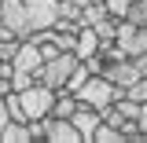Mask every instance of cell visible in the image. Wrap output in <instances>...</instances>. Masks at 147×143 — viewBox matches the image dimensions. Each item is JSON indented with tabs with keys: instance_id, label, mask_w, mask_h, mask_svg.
Returning a JSON list of instances; mask_svg holds the SVG:
<instances>
[{
	"instance_id": "cell-1",
	"label": "cell",
	"mask_w": 147,
	"mask_h": 143,
	"mask_svg": "<svg viewBox=\"0 0 147 143\" xmlns=\"http://www.w3.org/2000/svg\"><path fill=\"white\" fill-rule=\"evenodd\" d=\"M74 95H77V103H81V107H92V110H107L110 103H114V99H121L125 92L118 88V85H110V81L103 77V73H88V81H85L81 88L74 92Z\"/></svg>"
},
{
	"instance_id": "cell-2",
	"label": "cell",
	"mask_w": 147,
	"mask_h": 143,
	"mask_svg": "<svg viewBox=\"0 0 147 143\" xmlns=\"http://www.w3.org/2000/svg\"><path fill=\"white\" fill-rule=\"evenodd\" d=\"M15 95H18V107H22V117H26V121H40V117H48V114H52L55 88L40 85V81H33L30 88L15 92Z\"/></svg>"
},
{
	"instance_id": "cell-3",
	"label": "cell",
	"mask_w": 147,
	"mask_h": 143,
	"mask_svg": "<svg viewBox=\"0 0 147 143\" xmlns=\"http://www.w3.org/2000/svg\"><path fill=\"white\" fill-rule=\"evenodd\" d=\"M77 62H81V59H77L74 52H59V55H52V59H44V62H40V70H37V81L59 92L63 85H66V77H70V70L77 66Z\"/></svg>"
},
{
	"instance_id": "cell-4",
	"label": "cell",
	"mask_w": 147,
	"mask_h": 143,
	"mask_svg": "<svg viewBox=\"0 0 147 143\" xmlns=\"http://www.w3.org/2000/svg\"><path fill=\"white\" fill-rule=\"evenodd\" d=\"M114 44H118V52L125 55V59L147 52V26H136V22L121 18L118 22V33H114Z\"/></svg>"
},
{
	"instance_id": "cell-5",
	"label": "cell",
	"mask_w": 147,
	"mask_h": 143,
	"mask_svg": "<svg viewBox=\"0 0 147 143\" xmlns=\"http://www.w3.org/2000/svg\"><path fill=\"white\" fill-rule=\"evenodd\" d=\"M0 26L11 30L15 37H30L33 33V18L26 11L22 0H0Z\"/></svg>"
},
{
	"instance_id": "cell-6",
	"label": "cell",
	"mask_w": 147,
	"mask_h": 143,
	"mask_svg": "<svg viewBox=\"0 0 147 143\" xmlns=\"http://www.w3.org/2000/svg\"><path fill=\"white\" fill-rule=\"evenodd\" d=\"M103 77H107L110 85H118L121 92H129L136 81H140V73H136V66H132V59H114V62H103Z\"/></svg>"
},
{
	"instance_id": "cell-7",
	"label": "cell",
	"mask_w": 147,
	"mask_h": 143,
	"mask_svg": "<svg viewBox=\"0 0 147 143\" xmlns=\"http://www.w3.org/2000/svg\"><path fill=\"white\" fill-rule=\"evenodd\" d=\"M44 140L48 143H81V136H77V128H74L70 117L48 114V117H44Z\"/></svg>"
},
{
	"instance_id": "cell-8",
	"label": "cell",
	"mask_w": 147,
	"mask_h": 143,
	"mask_svg": "<svg viewBox=\"0 0 147 143\" xmlns=\"http://www.w3.org/2000/svg\"><path fill=\"white\" fill-rule=\"evenodd\" d=\"M40 62H44V55H40V48H37L33 40H26L22 37V44H18V52L11 55V70H22V73H33L40 70Z\"/></svg>"
},
{
	"instance_id": "cell-9",
	"label": "cell",
	"mask_w": 147,
	"mask_h": 143,
	"mask_svg": "<svg viewBox=\"0 0 147 143\" xmlns=\"http://www.w3.org/2000/svg\"><path fill=\"white\" fill-rule=\"evenodd\" d=\"M22 4H26V11L33 18V30L55 26V18H59V0H22Z\"/></svg>"
},
{
	"instance_id": "cell-10",
	"label": "cell",
	"mask_w": 147,
	"mask_h": 143,
	"mask_svg": "<svg viewBox=\"0 0 147 143\" xmlns=\"http://www.w3.org/2000/svg\"><path fill=\"white\" fill-rule=\"evenodd\" d=\"M70 121H74V128H77L81 143H92V132H96V125H99L103 117H99V110H92V107H81V103H77V110L70 114Z\"/></svg>"
},
{
	"instance_id": "cell-11",
	"label": "cell",
	"mask_w": 147,
	"mask_h": 143,
	"mask_svg": "<svg viewBox=\"0 0 147 143\" xmlns=\"http://www.w3.org/2000/svg\"><path fill=\"white\" fill-rule=\"evenodd\" d=\"M77 59H92V55L99 52V37H96V30L92 26H81L77 33H74V48H70Z\"/></svg>"
},
{
	"instance_id": "cell-12",
	"label": "cell",
	"mask_w": 147,
	"mask_h": 143,
	"mask_svg": "<svg viewBox=\"0 0 147 143\" xmlns=\"http://www.w3.org/2000/svg\"><path fill=\"white\" fill-rule=\"evenodd\" d=\"M0 140L4 143H30V125L26 121H7L4 132H0Z\"/></svg>"
},
{
	"instance_id": "cell-13",
	"label": "cell",
	"mask_w": 147,
	"mask_h": 143,
	"mask_svg": "<svg viewBox=\"0 0 147 143\" xmlns=\"http://www.w3.org/2000/svg\"><path fill=\"white\" fill-rule=\"evenodd\" d=\"M74 110H77V95H74V92H55V103H52L55 117H70Z\"/></svg>"
},
{
	"instance_id": "cell-14",
	"label": "cell",
	"mask_w": 147,
	"mask_h": 143,
	"mask_svg": "<svg viewBox=\"0 0 147 143\" xmlns=\"http://www.w3.org/2000/svg\"><path fill=\"white\" fill-rule=\"evenodd\" d=\"M103 15H107V4H103V0H88V4H81V26H92V22H99Z\"/></svg>"
},
{
	"instance_id": "cell-15",
	"label": "cell",
	"mask_w": 147,
	"mask_h": 143,
	"mask_svg": "<svg viewBox=\"0 0 147 143\" xmlns=\"http://www.w3.org/2000/svg\"><path fill=\"white\" fill-rule=\"evenodd\" d=\"M118 22H121V18L103 15L99 22H92V30H96V37H99V40H114V33H118Z\"/></svg>"
},
{
	"instance_id": "cell-16",
	"label": "cell",
	"mask_w": 147,
	"mask_h": 143,
	"mask_svg": "<svg viewBox=\"0 0 147 143\" xmlns=\"http://www.w3.org/2000/svg\"><path fill=\"white\" fill-rule=\"evenodd\" d=\"M129 22H136V26H147V0H132V7L125 11Z\"/></svg>"
},
{
	"instance_id": "cell-17",
	"label": "cell",
	"mask_w": 147,
	"mask_h": 143,
	"mask_svg": "<svg viewBox=\"0 0 147 143\" xmlns=\"http://www.w3.org/2000/svg\"><path fill=\"white\" fill-rule=\"evenodd\" d=\"M107 4V15H114V18H125V11L132 7V0H103Z\"/></svg>"
},
{
	"instance_id": "cell-18",
	"label": "cell",
	"mask_w": 147,
	"mask_h": 143,
	"mask_svg": "<svg viewBox=\"0 0 147 143\" xmlns=\"http://www.w3.org/2000/svg\"><path fill=\"white\" fill-rule=\"evenodd\" d=\"M125 95H132L136 103H147V77H140V81H136V85H132Z\"/></svg>"
},
{
	"instance_id": "cell-19",
	"label": "cell",
	"mask_w": 147,
	"mask_h": 143,
	"mask_svg": "<svg viewBox=\"0 0 147 143\" xmlns=\"http://www.w3.org/2000/svg\"><path fill=\"white\" fill-rule=\"evenodd\" d=\"M132 66H136V73H140V77H147V52L132 55Z\"/></svg>"
},
{
	"instance_id": "cell-20",
	"label": "cell",
	"mask_w": 147,
	"mask_h": 143,
	"mask_svg": "<svg viewBox=\"0 0 147 143\" xmlns=\"http://www.w3.org/2000/svg\"><path fill=\"white\" fill-rule=\"evenodd\" d=\"M136 128L147 132V103H140V110H136Z\"/></svg>"
},
{
	"instance_id": "cell-21",
	"label": "cell",
	"mask_w": 147,
	"mask_h": 143,
	"mask_svg": "<svg viewBox=\"0 0 147 143\" xmlns=\"http://www.w3.org/2000/svg\"><path fill=\"white\" fill-rule=\"evenodd\" d=\"M11 117H7V107H4V95H0V132H4V125H7Z\"/></svg>"
},
{
	"instance_id": "cell-22",
	"label": "cell",
	"mask_w": 147,
	"mask_h": 143,
	"mask_svg": "<svg viewBox=\"0 0 147 143\" xmlns=\"http://www.w3.org/2000/svg\"><path fill=\"white\" fill-rule=\"evenodd\" d=\"M0 77H11V62H7L4 55H0Z\"/></svg>"
}]
</instances>
